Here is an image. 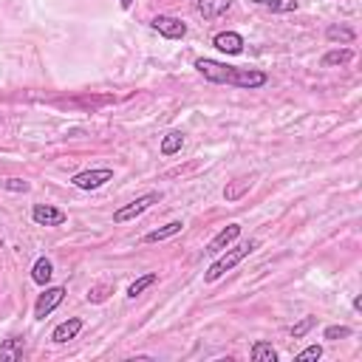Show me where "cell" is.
<instances>
[{
  "instance_id": "obj_1",
  "label": "cell",
  "mask_w": 362,
  "mask_h": 362,
  "mask_svg": "<svg viewBox=\"0 0 362 362\" xmlns=\"http://www.w3.org/2000/svg\"><path fill=\"white\" fill-rule=\"evenodd\" d=\"M196 68H198V74H201L207 82H216V85H232V88H246V91L263 88V85L269 82V74H266V71L227 66V62L209 60V57L196 60Z\"/></svg>"
},
{
  "instance_id": "obj_2",
  "label": "cell",
  "mask_w": 362,
  "mask_h": 362,
  "mask_svg": "<svg viewBox=\"0 0 362 362\" xmlns=\"http://www.w3.org/2000/svg\"><path fill=\"white\" fill-rule=\"evenodd\" d=\"M258 246H261L258 241H246V244H241V246H232V249L227 246V249L221 252V258H218L216 263H212V266L204 272V281H207V283H216V281H221L227 272H232V269H235V266H238L244 258H249V255H252L255 249H258Z\"/></svg>"
},
{
  "instance_id": "obj_3",
  "label": "cell",
  "mask_w": 362,
  "mask_h": 362,
  "mask_svg": "<svg viewBox=\"0 0 362 362\" xmlns=\"http://www.w3.org/2000/svg\"><path fill=\"white\" fill-rule=\"evenodd\" d=\"M161 201V193H144V196H139L136 201H131V204H125V207H119L116 212H114V224H127V221H133V218H139L144 209H151L153 204H159Z\"/></svg>"
},
{
  "instance_id": "obj_4",
  "label": "cell",
  "mask_w": 362,
  "mask_h": 362,
  "mask_svg": "<svg viewBox=\"0 0 362 362\" xmlns=\"http://www.w3.org/2000/svg\"><path fill=\"white\" fill-rule=\"evenodd\" d=\"M62 300H66V286H49L34 303V320H46Z\"/></svg>"
},
{
  "instance_id": "obj_5",
  "label": "cell",
  "mask_w": 362,
  "mask_h": 362,
  "mask_svg": "<svg viewBox=\"0 0 362 362\" xmlns=\"http://www.w3.org/2000/svg\"><path fill=\"white\" fill-rule=\"evenodd\" d=\"M108 181H114V170L111 167H99V170H82L71 179V184L77 190H99Z\"/></svg>"
},
{
  "instance_id": "obj_6",
  "label": "cell",
  "mask_w": 362,
  "mask_h": 362,
  "mask_svg": "<svg viewBox=\"0 0 362 362\" xmlns=\"http://www.w3.org/2000/svg\"><path fill=\"white\" fill-rule=\"evenodd\" d=\"M151 29L159 31L161 37H167V40H181L187 34V23H184V20H179V17H173V14H159V17H153L151 20Z\"/></svg>"
},
{
  "instance_id": "obj_7",
  "label": "cell",
  "mask_w": 362,
  "mask_h": 362,
  "mask_svg": "<svg viewBox=\"0 0 362 362\" xmlns=\"http://www.w3.org/2000/svg\"><path fill=\"white\" fill-rule=\"evenodd\" d=\"M31 221L40 224V227H62L68 221V216L62 212L60 207H51V204H34L31 207Z\"/></svg>"
},
{
  "instance_id": "obj_8",
  "label": "cell",
  "mask_w": 362,
  "mask_h": 362,
  "mask_svg": "<svg viewBox=\"0 0 362 362\" xmlns=\"http://www.w3.org/2000/svg\"><path fill=\"white\" fill-rule=\"evenodd\" d=\"M212 46H216L218 51H224V54H241L246 42L238 31H218L216 37H212Z\"/></svg>"
},
{
  "instance_id": "obj_9",
  "label": "cell",
  "mask_w": 362,
  "mask_h": 362,
  "mask_svg": "<svg viewBox=\"0 0 362 362\" xmlns=\"http://www.w3.org/2000/svg\"><path fill=\"white\" fill-rule=\"evenodd\" d=\"M238 235H241V224H227V227L218 232V235L209 241V252H212V255H221L227 246H232V244L238 241Z\"/></svg>"
},
{
  "instance_id": "obj_10",
  "label": "cell",
  "mask_w": 362,
  "mask_h": 362,
  "mask_svg": "<svg viewBox=\"0 0 362 362\" xmlns=\"http://www.w3.org/2000/svg\"><path fill=\"white\" fill-rule=\"evenodd\" d=\"M82 317H68V320L66 323H60L54 331H51V339H54V343H68V339H77V334L82 331Z\"/></svg>"
},
{
  "instance_id": "obj_11",
  "label": "cell",
  "mask_w": 362,
  "mask_h": 362,
  "mask_svg": "<svg viewBox=\"0 0 362 362\" xmlns=\"http://www.w3.org/2000/svg\"><path fill=\"white\" fill-rule=\"evenodd\" d=\"M196 9H198V14L204 20H216V17H221V14H227L232 9V0H198Z\"/></svg>"
},
{
  "instance_id": "obj_12",
  "label": "cell",
  "mask_w": 362,
  "mask_h": 362,
  "mask_svg": "<svg viewBox=\"0 0 362 362\" xmlns=\"http://www.w3.org/2000/svg\"><path fill=\"white\" fill-rule=\"evenodd\" d=\"M184 229V221H170V224H164V227H159V229H151L144 235V244H156V241H167V238H173V235H179V232Z\"/></svg>"
},
{
  "instance_id": "obj_13",
  "label": "cell",
  "mask_w": 362,
  "mask_h": 362,
  "mask_svg": "<svg viewBox=\"0 0 362 362\" xmlns=\"http://www.w3.org/2000/svg\"><path fill=\"white\" fill-rule=\"evenodd\" d=\"M51 274H54V263L46 258V255H42V258H37V261H34V266H31V281H34L37 286H49Z\"/></svg>"
},
{
  "instance_id": "obj_14",
  "label": "cell",
  "mask_w": 362,
  "mask_h": 362,
  "mask_svg": "<svg viewBox=\"0 0 362 362\" xmlns=\"http://www.w3.org/2000/svg\"><path fill=\"white\" fill-rule=\"evenodd\" d=\"M252 3L272 12V14H289L297 9V0H252Z\"/></svg>"
},
{
  "instance_id": "obj_15",
  "label": "cell",
  "mask_w": 362,
  "mask_h": 362,
  "mask_svg": "<svg viewBox=\"0 0 362 362\" xmlns=\"http://www.w3.org/2000/svg\"><path fill=\"white\" fill-rule=\"evenodd\" d=\"M354 60V51L351 49H331L323 54V66L326 68H337V66H348Z\"/></svg>"
},
{
  "instance_id": "obj_16",
  "label": "cell",
  "mask_w": 362,
  "mask_h": 362,
  "mask_svg": "<svg viewBox=\"0 0 362 362\" xmlns=\"http://www.w3.org/2000/svg\"><path fill=\"white\" fill-rule=\"evenodd\" d=\"M181 147H184V133H181V131H170V133L161 139V147H159V151H161V156H176Z\"/></svg>"
},
{
  "instance_id": "obj_17",
  "label": "cell",
  "mask_w": 362,
  "mask_h": 362,
  "mask_svg": "<svg viewBox=\"0 0 362 362\" xmlns=\"http://www.w3.org/2000/svg\"><path fill=\"white\" fill-rule=\"evenodd\" d=\"M326 37H328L331 42H343V46H351L357 34H354V29H351V26H343V23L337 26V23H334V26H328V29H326Z\"/></svg>"
},
{
  "instance_id": "obj_18",
  "label": "cell",
  "mask_w": 362,
  "mask_h": 362,
  "mask_svg": "<svg viewBox=\"0 0 362 362\" xmlns=\"http://www.w3.org/2000/svg\"><path fill=\"white\" fill-rule=\"evenodd\" d=\"M249 357H252V362H278V351H274L269 343H263V339L252 346Z\"/></svg>"
},
{
  "instance_id": "obj_19",
  "label": "cell",
  "mask_w": 362,
  "mask_h": 362,
  "mask_svg": "<svg viewBox=\"0 0 362 362\" xmlns=\"http://www.w3.org/2000/svg\"><path fill=\"white\" fill-rule=\"evenodd\" d=\"M156 281H159V274H156V272H151V274H142L139 281H133L131 286H127V297H131V300H136V297H139L144 289H151Z\"/></svg>"
},
{
  "instance_id": "obj_20",
  "label": "cell",
  "mask_w": 362,
  "mask_h": 362,
  "mask_svg": "<svg viewBox=\"0 0 362 362\" xmlns=\"http://www.w3.org/2000/svg\"><path fill=\"white\" fill-rule=\"evenodd\" d=\"M20 357H23V339H6V343L0 346V359L14 362Z\"/></svg>"
},
{
  "instance_id": "obj_21",
  "label": "cell",
  "mask_w": 362,
  "mask_h": 362,
  "mask_svg": "<svg viewBox=\"0 0 362 362\" xmlns=\"http://www.w3.org/2000/svg\"><path fill=\"white\" fill-rule=\"evenodd\" d=\"M249 187H252V181H249V179H238V181H232V184L224 190V198H227V201H238Z\"/></svg>"
},
{
  "instance_id": "obj_22",
  "label": "cell",
  "mask_w": 362,
  "mask_h": 362,
  "mask_svg": "<svg viewBox=\"0 0 362 362\" xmlns=\"http://www.w3.org/2000/svg\"><path fill=\"white\" fill-rule=\"evenodd\" d=\"M314 326H317V317H303L300 323H294V326H292V331H289V334H292L294 339H303V337H306Z\"/></svg>"
},
{
  "instance_id": "obj_23",
  "label": "cell",
  "mask_w": 362,
  "mask_h": 362,
  "mask_svg": "<svg viewBox=\"0 0 362 362\" xmlns=\"http://www.w3.org/2000/svg\"><path fill=\"white\" fill-rule=\"evenodd\" d=\"M0 187L9 190V193H29V181L23 179H6V181H0Z\"/></svg>"
},
{
  "instance_id": "obj_24",
  "label": "cell",
  "mask_w": 362,
  "mask_h": 362,
  "mask_svg": "<svg viewBox=\"0 0 362 362\" xmlns=\"http://www.w3.org/2000/svg\"><path fill=\"white\" fill-rule=\"evenodd\" d=\"M346 337H351V328L348 326H328L323 331V339H346Z\"/></svg>"
},
{
  "instance_id": "obj_25",
  "label": "cell",
  "mask_w": 362,
  "mask_h": 362,
  "mask_svg": "<svg viewBox=\"0 0 362 362\" xmlns=\"http://www.w3.org/2000/svg\"><path fill=\"white\" fill-rule=\"evenodd\" d=\"M323 357V346H309V348H303L300 354H297L294 359L297 362H306V359H320Z\"/></svg>"
},
{
  "instance_id": "obj_26",
  "label": "cell",
  "mask_w": 362,
  "mask_h": 362,
  "mask_svg": "<svg viewBox=\"0 0 362 362\" xmlns=\"http://www.w3.org/2000/svg\"><path fill=\"white\" fill-rule=\"evenodd\" d=\"M108 294H111V286H94L88 292V300L91 303H102V300H108Z\"/></svg>"
},
{
  "instance_id": "obj_27",
  "label": "cell",
  "mask_w": 362,
  "mask_h": 362,
  "mask_svg": "<svg viewBox=\"0 0 362 362\" xmlns=\"http://www.w3.org/2000/svg\"><path fill=\"white\" fill-rule=\"evenodd\" d=\"M119 6H122V9L127 12V9H131V6H133V0H119Z\"/></svg>"
}]
</instances>
